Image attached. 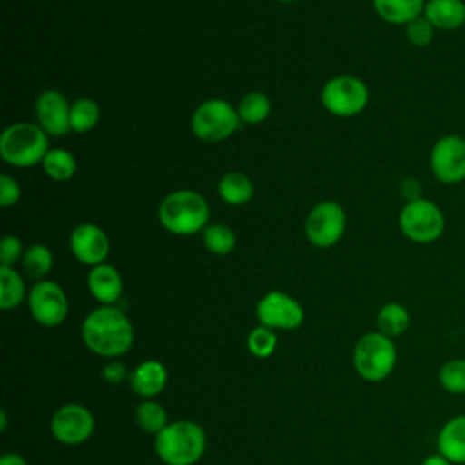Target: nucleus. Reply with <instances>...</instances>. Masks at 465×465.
Wrapping results in <instances>:
<instances>
[{"instance_id":"obj_1","label":"nucleus","mask_w":465,"mask_h":465,"mask_svg":"<svg viewBox=\"0 0 465 465\" xmlns=\"http://www.w3.org/2000/svg\"><path fill=\"white\" fill-rule=\"evenodd\" d=\"M84 345L102 356L118 358L125 354L134 341V329L131 320L114 305H100L93 309L80 327Z\"/></svg>"},{"instance_id":"obj_2","label":"nucleus","mask_w":465,"mask_h":465,"mask_svg":"<svg viewBox=\"0 0 465 465\" xmlns=\"http://www.w3.org/2000/svg\"><path fill=\"white\" fill-rule=\"evenodd\" d=\"M158 220L162 227L173 234H194L207 227L209 203L198 191L178 189L160 202Z\"/></svg>"},{"instance_id":"obj_3","label":"nucleus","mask_w":465,"mask_h":465,"mask_svg":"<svg viewBox=\"0 0 465 465\" xmlns=\"http://www.w3.org/2000/svg\"><path fill=\"white\" fill-rule=\"evenodd\" d=\"M205 445V430L191 420L173 421L154 436V452L165 465H194Z\"/></svg>"},{"instance_id":"obj_4","label":"nucleus","mask_w":465,"mask_h":465,"mask_svg":"<svg viewBox=\"0 0 465 465\" xmlns=\"http://www.w3.org/2000/svg\"><path fill=\"white\" fill-rule=\"evenodd\" d=\"M47 151V133L38 124L15 122L2 131L0 156L9 165L31 167L42 163Z\"/></svg>"},{"instance_id":"obj_5","label":"nucleus","mask_w":465,"mask_h":465,"mask_svg":"<svg viewBox=\"0 0 465 465\" xmlns=\"http://www.w3.org/2000/svg\"><path fill=\"white\" fill-rule=\"evenodd\" d=\"M398 361L394 340L380 331L365 332L354 345L352 363L356 372L371 383L383 381L391 376Z\"/></svg>"},{"instance_id":"obj_6","label":"nucleus","mask_w":465,"mask_h":465,"mask_svg":"<svg viewBox=\"0 0 465 465\" xmlns=\"http://www.w3.org/2000/svg\"><path fill=\"white\" fill-rule=\"evenodd\" d=\"M398 225L401 234L420 245L434 243L445 232V214L440 205L427 198L405 202L400 211Z\"/></svg>"},{"instance_id":"obj_7","label":"nucleus","mask_w":465,"mask_h":465,"mask_svg":"<svg viewBox=\"0 0 465 465\" xmlns=\"http://www.w3.org/2000/svg\"><path fill=\"white\" fill-rule=\"evenodd\" d=\"M242 120L236 107L227 100L211 98L202 102L191 118V129L202 142H222L236 133Z\"/></svg>"},{"instance_id":"obj_8","label":"nucleus","mask_w":465,"mask_h":465,"mask_svg":"<svg viewBox=\"0 0 465 465\" xmlns=\"http://www.w3.org/2000/svg\"><path fill=\"white\" fill-rule=\"evenodd\" d=\"M323 107L336 116H356L369 104V89L363 80L352 74H340L331 78L322 89Z\"/></svg>"},{"instance_id":"obj_9","label":"nucleus","mask_w":465,"mask_h":465,"mask_svg":"<svg viewBox=\"0 0 465 465\" xmlns=\"http://www.w3.org/2000/svg\"><path fill=\"white\" fill-rule=\"evenodd\" d=\"M432 176L443 185H456L465 180V138L461 134L440 136L429 153Z\"/></svg>"},{"instance_id":"obj_10","label":"nucleus","mask_w":465,"mask_h":465,"mask_svg":"<svg viewBox=\"0 0 465 465\" xmlns=\"http://www.w3.org/2000/svg\"><path fill=\"white\" fill-rule=\"evenodd\" d=\"M347 227V214L343 207L336 202H320L316 203L305 220V236L307 240L320 249L332 247L340 242Z\"/></svg>"},{"instance_id":"obj_11","label":"nucleus","mask_w":465,"mask_h":465,"mask_svg":"<svg viewBox=\"0 0 465 465\" xmlns=\"http://www.w3.org/2000/svg\"><path fill=\"white\" fill-rule=\"evenodd\" d=\"M27 303L35 322L44 327L60 325L69 312L67 294L53 280H38L29 291Z\"/></svg>"},{"instance_id":"obj_12","label":"nucleus","mask_w":465,"mask_h":465,"mask_svg":"<svg viewBox=\"0 0 465 465\" xmlns=\"http://www.w3.org/2000/svg\"><path fill=\"white\" fill-rule=\"evenodd\" d=\"M49 429L56 441L64 445H80L91 438L94 430V416L82 403H65L53 412Z\"/></svg>"},{"instance_id":"obj_13","label":"nucleus","mask_w":465,"mask_h":465,"mask_svg":"<svg viewBox=\"0 0 465 465\" xmlns=\"http://www.w3.org/2000/svg\"><path fill=\"white\" fill-rule=\"evenodd\" d=\"M256 318L260 325H265L272 331H292L303 323L305 312L300 302H296L287 292L269 291L256 303Z\"/></svg>"},{"instance_id":"obj_14","label":"nucleus","mask_w":465,"mask_h":465,"mask_svg":"<svg viewBox=\"0 0 465 465\" xmlns=\"http://www.w3.org/2000/svg\"><path fill=\"white\" fill-rule=\"evenodd\" d=\"M69 247L80 263L94 267L105 263L111 243L105 231L96 223H78L69 236Z\"/></svg>"},{"instance_id":"obj_15","label":"nucleus","mask_w":465,"mask_h":465,"mask_svg":"<svg viewBox=\"0 0 465 465\" xmlns=\"http://www.w3.org/2000/svg\"><path fill=\"white\" fill-rule=\"evenodd\" d=\"M36 124L51 136H62L71 131V104L56 91L47 89L38 94L35 104Z\"/></svg>"},{"instance_id":"obj_16","label":"nucleus","mask_w":465,"mask_h":465,"mask_svg":"<svg viewBox=\"0 0 465 465\" xmlns=\"http://www.w3.org/2000/svg\"><path fill=\"white\" fill-rule=\"evenodd\" d=\"M167 376H169L167 369L162 361L143 360L131 371L129 383L138 396L145 400H153L165 389Z\"/></svg>"},{"instance_id":"obj_17","label":"nucleus","mask_w":465,"mask_h":465,"mask_svg":"<svg viewBox=\"0 0 465 465\" xmlns=\"http://www.w3.org/2000/svg\"><path fill=\"white\" fill-rule=\"evenodd\" d=\"M87 289L98 303L113 305L122 296L124 282L113 265L100 263L91 267L87 274Z\"/></svg>"},{"instance_id":"obj_18","label":"nucleus","mask_w":465,"mask_h":465,"mask_svg":"<svg viewBox=\"0 0 465 465\" xmlns=\"http://www.w3.org/2000/svg\"><path fill=\"white\" fill-rule=\"evenodd\" d=\"M436 449L454 465H465V414L447 420L436 438Z\"/></svg>"},{"instance_id":"obj_19","label":"nucleus","mask_w":465,"mask_h":465,"mask_svg":"<svg viewBox=\"0 0 465 465\" xmlns=\"http://www.w3.org/2000/svg\"><path fill=\"white\" fill-rule=\"evenodd\" d=\"M423 16L434 25L436 31H456L465 25V2L463 0H427Z\"/></svg>"},{"instance_id":"obj_20","label":"nucleus","mask_w":465,"mask_h":465,"mask_svg":"<svg viewBox=\"0 0 465 465\" xmlns=\"http://www.w3.org/2000/svg\"><path fill=\"white\" fill-rule=\"evenodd\" d=\"M427 0H372L376 15L394 25H407L411 20L423 15Z\"/></svg>"},{"instance_id":"obj_21","label":"nucleus","mask_w":465,"mask_h":465,"mask_svg":"<svg viewBox=\"0 0 465 465\" xmlns=\"http://www.w3.org/2000/svg\"><path fill=\"white\" fill-rule=\"evenodd\" d=\"M376 325H378L380 332H383L385 336L394 340L409 329L411 314L403 303L387 302L380 307V311L376 314Z\"/></svg>"},{"instance_id":"obj_22","label":"nucleus","mask_w":465,"mask_h":465,"mask_svg":"<svg viewBox=\"0 0 465 465\" xmlns=\"http://www.w3.org/2000/svg\"><path fill=\"white\" fill-rule=\"evenodd\" d=\"M218 194L229 205H243L252 198L254 187L247 174L231 171L218 182Z\"/></svg>"},{"instance_id":"obj_23","label":"nucleus","mask_w":465,"mask_h":465,"mask_svg":"<svg viewBox=\"0 0 465 465\" xmlns=\"http://www.w3.org/2000/svg\"><path fill=\"white\" fill-rule=\"evenodd\" d=\"M25 298L24 278L13 267L0 265V307L4 311L16 309Z\"/></svg>"},{"instance_id":"obj_24","label":"nucleus","mask_w":465,"mask_h":465,"mask_svg":"<svg viewBox=\"0 0 465 465\" xmlns=\"http://www.w3.org/2000/svg\"><path fill=\"white\" fill-rule=\"evenodd\" d=\"M42 167L51 180L65 182L73 178V174L76 173V160L67 149L56 147L47 151V154L42 160Z\"/></svg>"},{"instance_id":"obj_25","label":"nucleus","mask_w":465,"mask_h":465,"mask_svg":"<svg viewBox=\"0 0 465 465\" xmlns=\"http://www.w3.org/2000/svg\"><path fill=\"white\" fill-rule=\"evenodd\" d=\"M236 111H238L242 124L256 125V124H262L263 120H267V116L271 113V100L267 98V94H263L260 91H251L242 96Z\"/></svg>"},{"instance_id":"obj_26","label":"nucleus","mask_w":465,"mask_h":465,"mask_svg":"<svg viewBox=\"0 0 465 465\" xmlns=\"http://www.w3.org/2000/svg\"><path fill=\"white\" fill-rule=\"evenodd\" d=\"M134 420H136V425L143 432L154 434V436L169 425L167 412H165L163 405H160L154 400H143L142 403H138V407L134 411Z\"/></svg>"},{"instance_id":"obj_27","label":"nucleus","mask_w":465,"mask_h":465,"mask_svg":"<svg viewBox=\"0 0 465 465\" xmlns=\"http://www.w3.org/2000/svg\"><path fill=\"white\" fill-rule=\"evenodd\" d=\"M24 272L33 280H44L53 267V252L44 243H35L25 249L22 256Z\"/></svg>"},{"instance_id":"obj_28","label":"nucleus","mask_w":465,"mask_h":465,"mask_svg":"<svg viewBox=\"0 0 465 465\" xmlns=\"http://www.w3.org/2000/svg\"><path fill=\"white\" fill-rule=\"evenodd\" d=\"M203 245L207 251L218 256L229 254L236 245V234L234 231L225 223H211L202 231Z\"/></svg>"},{"instance_id":"obj_29","label":"nucleus","mask_w":465,"mask_h":465,"mask_svg":"<svg viewBox=\"0 0 465 465\" xmlns=\"http://www.w3.org/2000/svg\"><path fill=\"white\" fill-rule=\"evenodd\" d=\"M100 120V107L91 98H78L71 104V131L87 133Z\"/></svg>"},{"instance_id":"obj_30","label":"nucleus","mask_w":465,"mask_h":465,"mask_svg":"<svg viewBox=\"0 0 465 465\" xmlns=\"http://www.w3.org/2000/svg\"><path fill=\"white\" fill-rule=\"evenodd\" d=\"M438 381L449 394H465V358L447 360L438 371Z\"/></svg>"},{"instance_id":"obj_31","label":"nucleus","mask_w":465,"mask_h":465,"mask_svg":"<svg viewBox=\"0 0 465 465\" xmlns=\"http://www.w3.org/2000/svg\"><path fill=\"white\" fill-rule=\"evenodd\" d=\"M276 345H278L276 332L265 325H258L247 334V349L256 358L263 360L272 356V352L276 351Z\"/></svg>"},{"instance_id":"obj_32","label":"nucleus","mask_w":465,"mask_h":465,"mask_svg":"<svg viewBox=\"0 0 465 465\" xmlns=\"http://www.w3.org/2000/svg\"><path fill=\"white\" fill-rule=\"evenodd\" d=\"M434 33V25L423 15H420L405 25V36L414 47H427L429 44H432Z\"/></svg>"},{"instance_id":"obj_33","label":"nucleus","mask_w":465,"mask_h":465,"mask_svg":"<svg viewBox=\"0 0 465 465\" xmlns=\"http://www.w3.org/2000/svg\"><path fill=\"white\" fill-rule=\"evenodd\" d=\"M24 247L18 236L5 234L0 242V265L2 267H13L18 260L24 256Z\"/></svg>"},{"instance_id":"obj_34","label":"nucleus","mask_w":465,"mask_h":465,"mask_svg":"<svg viewBox=\"0 0 465 465\" xmlns=\"http://www.w3.org/2000/svg\"><path fill=\"white\" fill-rule=\"evenodd\" d=\"M20 196H22V189L18 182L9 174H2L0 176V205L11 207L20 200Z\"/></svg>"},{"instance_id":"obj_35","label":"nucleus","mask_w":465,"mask_h":465,"mask_svg":"<svg viewBox=\"0 0 465 465\" xmlns=\"http://www.w3.org/2000/svg\"><path fill=\"white\" fill-rule=\"evenodd\" d=\"M129 374L131 372L127 371V367L118 360H111L102 367V378L109 383H114V385L129 380Z\"/></svg>"},{"instance_id":"obj_36","label":"nucleus","mask_w":465,"mask_h":465,"mask_svg":"<svg viewBox=\"0 0 465 465\" xmlns=\"http://www.w3.org/2000/svg\"><path fill=\"white\" fill-rule=\"evenodd\" d=\"M400 193L401 196L407 200V202H412V200H418V198H423V191H421V183L420 180L416 178H405L401 180L400 183Z\"/></svg>"},{"instance_id":"obj_37","label":"nucleus","mask_w":465,"mask_h":465,"mask_svg":"<svg viewBox=\"0 0 465 465\" xmlns=\"http://www.w3.org/2000/svg\"><path fill=\"white\" fill-rule=\"evenodd\" d=\"M0 465H29L27 460L16 452H5L0 458Z\"/></svg>"},{"instance_id":"obj_38","label":"nucleus","mask_w":465,"mask_h":465,"mask_svg":"<svg viewBox=\"0 0 465 465\" xmlns=\"http://www.w3.org/2000/svg\"><path fill=\"white\" fill-rule=\"evenodd\" d=\"M421 465H454V463H450L445 456H441L440 452H436V454L427 456V458L421 461Z\"/></svg>"},{"instance_id":"obj_39","label":"nucleus","mask_w":465,"mask_h":465,"mask_svg":"<svg viewBox=\"0 0 465 465\" xmlns=\"http://www.w3.org/2000/svg\"><path fill=\"white\" fill-rule=\"evenodd\" d=\"M5 427H7V414H5V411H2L0 412V430H5Z\"/></svg>"},{"instance_id":"obj_40","label":"nucleus","mask_w":465,"mask_h":465,"mask_svg":"<svg viewBox=\"0 0 465 465\" xmlns=\"http://www.w3.org/2000/svg\"><path fill=\"white\" fill-rule=\"evenodd\" d=\"M278 2H294V0H278Z\"/></svg>"}]
</instances>
